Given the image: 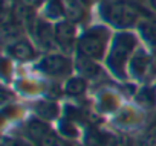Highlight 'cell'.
<instances>
[{
	"instance_id": "6da1fadb",
	"label": "cell",
	"mask_w": 156,
	"mask_h": 146,
	"mask_svg": "<svg viewBox=\"0 0 156 146\" xmlns=\"http://www.w3.org/2000/svg\"><path fill=\"white\" fill-rule=\"evenodd\" d=\"M139 47V37L132 31L115 32L104 64L109 71L118 81L129 79V62Z\"/></svg>"
},
{
	"instance_id": "7a4b0ae2",
	"label": "cell",
	"mask_w": 156,
	"mask_h": 146,
	"mask_svg": "<svg viewBox=\"0 0 156 146\" xmlns=\"http://www.w3.org/2000/svg\"><path fill=\"white\" fill-rule=\"evenodd\" d=\"M98 15L104 25L116 31H130L145 18L144 9L135 0H101Z\"/></svg>"
},
{
	"instance_id": "3957f363",
	"label": "cell",
	"mask_w": 156,
	"mask_h": 146,
	"mask_svg": "<svg viewBox=\"0 0 156 146\" xmlns=\"http://www.w3.org/2000/svg\"><path fill=\"white\" fill-rule=\"evenodd\" d=\"M113 35L115 34H112V29L104 23L87 26L78 37L75 55L84 56L98 62L104 61Z\"/></svg>"
},
{
	"instance_id": "277c9868",
	"label": "cell",
	"mask_w": 156,
	"mask_h": 146,
	"mask_svg": "<svg viewBox=\"0 0 156 146\" xmlns=\"http://www.w3.org/2000/svg\"><path fill=\"white\" fill-rule=\"evenodd\" d=\"M35 70L49 79H67L75 70L73 59L63 52H48L35 62Z\"/></svg>"
},
{
	"instance_id": "5b68a950",
	"label": "cell",
	"mask_w": 156,
	"mask_h": 146,
	"mask_svg": "<svg viewBox=\"0 0 156 146\" xmlns=\"http://www.w3.org/2000/svg\"><path fill=\"white\" fill-rule=\"evenodd\" d=\"M129 78L142 84H150V81L156 78V65L150 50L147 52L144 47H138L129 62Z\"/></svg>"
},
{
	"instance_id": "8992f818",
	"label": "cell",
	"mask_w": 156,
	"mask_h": 146,
	"mask_svg": "<svg viewBox=\"0 0 156 146\" xmlns=\"http://www.w3.org/2000/svg\"><path fill=\"white\" fill-rule=\"evenodd\" d=\"M54 35H55V43L57 49H60L63 53L70 55L73 50H76V43H78V29L76 25L67 18H61L54 23Z\"/></svg>"
},
{
	"instance_id": "52a82bcc",
	"label": "cell",
	"mask_w": 156,
	"mask_h": 146,
	"mask_svg": "<svg viewBox=\"0 0 156 146\" xmlns=\"http://www.w3.org/2000/svg\"><path fill=\"white\" fill-rule=\"evenodd\" d=\"M113 126H116L121 132H129L133 129H138L144 125L145 122V111L142 108H136L132 105H122L118 113L113 114Z\"/></svg>"
},
{
	"instance_id": "ba28073f",
	"label": "cell",
	"mask_w": 156,
	"mask_h": 146,
	"mask_svg": "<svg viewBox=\"0 0 156 146\" xmlns=\"http://www.w3.org/2000/svg\"><path fill=\"white\" fill-rule=\"evenodd\" d=\"M6 55L9 59L17 62H32L38 61V47L28 38L19 37L16 40H11L6 46Z\"/></svg>"
},
{
	"instance_id": "9c48e42d",
	"label": "cell",
	"mask_w": 156,
	"mask_h": 146,
	"mask_svg": "<svg viewBox=\"0 0 156 146\" xmlns=\"http://www.w3.org/2000/svg\"><path fill=\"white\" fill-rule=\"evenodd\" d=\"M31 34L34 35V41L38 49L46 50V52H52L54 49H57L54 25L48 22V18H38Z\"/></svg>"
},
{
	"instance_id": "30bf717a",
	"label": "cell",
	"mask_w": 156,
	"mask_h": 146,
	"mask_svg": "<svg viewBox=\"0 0 156 146\" xmlns=\"http://www.w3.org/2000/svg\"><path fill=\"white\" fill-rule=\"evenodd\" d=\"M51 131H54V128L51 126V122H46L37 116H34L22 123V135L25 138H28L34 146L40 138H43Z\"/></svg>"
},
{
	"instance_id": "8fae6325",
	"label": "cell",
	"mask_w": 156,
	"mask_h": 146,
	"mask_svg": "<svg viewBox=\"0 0 156 146\" xmlns=\"http://www.w3.org/2000/svg\"><path fill=\"white\" fill-rule=\"evenodd\" d=\"M73 62H75V71L78 73V75H81L83 78H86L87 81L100 79L103 76V73H104V70H103V67L100 65L98 61L75 55Z\"/></svg>"
},
{
	"instance_id": "7c38bea8",
	"label": "cell",
	"mask_w": 156,
	"mask_h": 146,
	"mask_svg": "<svg viewBox=\"0 0 156 146\" xmlns=\"http://www.w3.org/2000/svg\"><path fill=\"white\" fill-rule=\"evenodd\" d=\"M122 107L121 98L112 90H101L97 95V110L104 114H115Z\"/></svg>"
},
{
	"instance_id": "4fadbf2b",
	"label": "cell",
	"mask_w": 156,
	"mask_h": 146,
	"mask_svg": "<svg viewBox=\"0 0 156 146\" xmlns=\"http://www.w3.org/2000/svg\"><path fill=\"white\" fill-rule=\"evenodd\" d=\"M34 111H35V116L46 120V122H52V120H57L61 114V110H60V105L51 99V98H44V99H37L34 102Z\"/></svg>"
},
{
	"instance_id": "5bb4252c",
	"label": "cell",
	"mask_w": 156,
	"mask_h": 146,
	"mask_svg": "<svg viewBox=\"0 0 156 146\" xmlns=\"http://www.w3.org/2000/svg\"><path fill=\"white\" fill-rule=\"evenodd\" d=\"M89 88V81L86 78H83L81 75H72L64 81V87H63V93L69 98H83L87 93Z\"/></svg>"
},
{
	"instance_id": "9a60e30c",
	"label": "cell",
	"mask_w": 156,
	"mask_h": 146,
	"mask_svg": "<svg viewBox=\"0 0 156 146\" xmlns=\"http://www.w3.org/2000/svg\"><path fill=\"white\" fill-rule=\"evenodd\" d=\"M83 146H109L112 132L101 129L95 125H89L84 129V135H83Z\"/></svg>"
},
{
	"instance_id": "2e32d148",
	"label": "cell",
	"mask_w": 156,
	"mask_h": 146,
	"mask_svg": "<svg viewBox=\"0 0 156 146\" xmlns=\"http://www.w3.org/2000/svg\"><path fill=\"white\" fill-rule=\"evenodd\" d=\"M136 34L150 49L156 47V15L142 18L136 26Z\"/></svg>"
},
{
	"instance_id": "e0dca14e",
	"label": "cell",
	"mask_w": 156,
	"mask_h": 146,
	"mask_svg": "<svg viewBox=\"0 0 156 146\" xmlns=\"http://www.w3.org/2000/svg\"><path fill=\"white\" fill-rule=\"evenodd\" d=\"M135 101L139 108L144 111H154L156 110V87L150 84H144L141 88L135 91Z\"/></svg>"
},
{
	"instance_id": "ac0fdd59",
	"label": "cell",
	"mask_w": 156,
	"mask_h": 146,
	"mask_svg": "<svg viewBox=\"0 0 156 146\" xmlns=\"http://www.w3.org/2000/svg\"><path fill=\"white\" fill-rule=\"evenodd\" d=\"M64 8V18L73 22L75 25L83 23L86 18V5L81 0H61Z\"/></svg>"
},
{
	"instance_id": "d6986e66",
	"label": "cell",
	"mask_w": 156,
	"mask_h": 146,
	"mask_svg": "<svg viewBox=\"0 0 156 146\" xmlns=\"http://www.w3.org/2000/svg\"><path fill=\"white\" fill-rule=\"evenodd\" d=\"M133 146H156V119L147 123L142 132L135 135Z\"/></svg>"
},
{
	"instance_id": "ffe728a7",
	"label": "cell",
	"mask_w": 156,
	"mask_h": 146,
	"mask_svg": "<svg viewBox=\"0 0 156 146\" xmlns=\"http://www.w3.org/2000/svg\"><path fill=\"white\" fill-rule=\"evenodd\" d=\"M17 88L25 96H37L43 90H46V85H43L34 78H22L17 81Z\"/></svg>"
},
{
	"instance_id": "44dd1931",
	"label": "cell",
	"mask_w": 156,
	"mask_h": 146,
	"mask_svg": "<svg viewBox=\"0 0 156 146\" xmlns=\"http://www.w3.org/2000/svg\"><path fill=\"white\" fill-rule=\"evenodd\" d=\"M57 131H58L63 137H66L67 140H72V141H75L76 138H80V129H78L76 122H73V120H70V119H67V117H61V119L58 120V128H57Z\"/></svg>"
},
{
	"instance_id": "7402d4cb",
	"label": "cell",
	"mask_w": 156,
	"mask_h": 146,
	"mask_svg": "<svg viewBox=\"0 0 156 146\" xmlns=\"http://www.w3.org/2000/svg\"><path fill=\"white\" fill-rule=\"evenodd\" d=\"M35 146H75V143L72 140H67L58 131L54 129L49 134H46L43 138H40L35 143Z\"/></svg>"
},
{
	"instance_id": "603a6c76",
	"label": "cell",
	"mask_w": 156,
	"mask_h": 146,
	"mask_svg": "<svg viewBox=\"0 0 156 146\" xmlns=\"http://www.w3.org/2000/svg\"><path fill=\"white\" fill-rule=\"evenodd\" d=\"M44 17L49 20H55V22H58V20H61V17H64V8H63L61 0H48Z\"/></svg>"
},
{
	"instance_id": "cb8c5ba5",
	"label": "cell",
	"mask_w": 156,
	"mask_h": 146,
	"mask_svg": "<svg viewBox=\"0 0 156 146\" xmlns=\"http://www.w3.org/2000/svg\"><path fill=\"white\" fill-rule=\"evenodd\" d=\"M2 146H34V144L20 134V135H3Z\"/></svg>"
},
{
	"instance_id": "d4e9b609",
	"label": "cell",
	"mask_w": 156,
	"mask_h": 146,
	"mask_svg": "<svg viewBox=\"0 0 156 146\" xmlns=\"http://www.w3.org/2000/svg\"><path fill=\"white\" fill-rule=\"evenodd\" d=\"M147 5H148L150 11L156 15V0H147Z\"/></svg>"
},
{
	"instance_id": "484cf974",
	"label": "cell",
	"mask_w": 156,
	"mask_h": 146,
	"mask_svg": "<svg viewBox=\"0 0 156 146\" xmlns=\"http://www.w3.org/2000/svg\"><path fill=\"white\" fill-rule=\"evenodd\" d=\"M41 0H25V3L29 5V6H35V5H40Z\"/></svg>"
},
{
	"instance_id": "4316f807",
	"label": "cell",
	"mask_w": 156,
	"mask_h": 146,
	"mask_svg": "<svg viewBox=\"0 0 156 146\" xmlns=\"http://www.w3.org/2000/svg\"><path fill=\"white\" fill-rule=\"evenodd\" d=\"M81 2H83L86 6H89L90 3H94V2H98V0H81Z\"/></svg>"
},
{
	"instance_id": "83f0119b",
	"label": "cell",
	"mask_w": 156,
	"mask_h": 146,
	"mask_svg": "<svg viewBox=\"0 0 156 146\" xmlns=\"http://www.w3.org/2000/svg\"><path fill=\"white\" fill-rule=\"evenodd\" d=\"M75 146H80V144H75ZM81 146H83V144H81Z\"/></svg>"
}]
</instances>
